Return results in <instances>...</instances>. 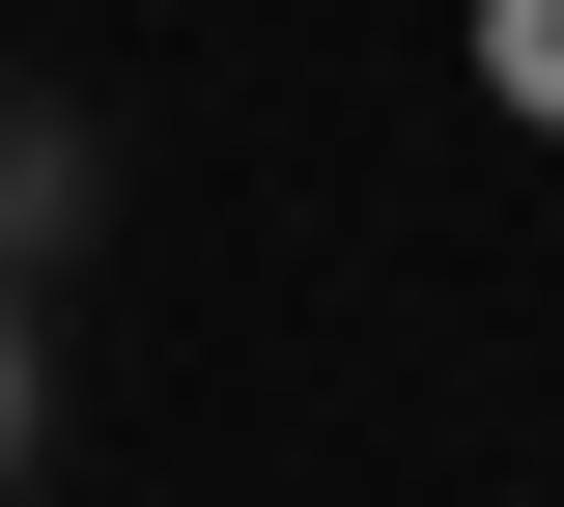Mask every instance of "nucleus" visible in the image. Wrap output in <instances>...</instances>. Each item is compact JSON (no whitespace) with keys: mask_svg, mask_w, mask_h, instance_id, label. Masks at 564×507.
<instances>
[{"mask_svg":"<svg viewBox=\"0 0 564 507\" xmlns=\"http://www.w3.org/2000/svg\"><path fill=\"white\" fill-rule=\"evenodd\" d=\"M480 113H508V142H564V0H480Z\"/></svg>","mask_w":564,"mask_h":507,"instance_id":"1","label":"nucleus"},{"mask_svg":"<svg viewBox=\"0 0 564 507\" xmlns=\"http://www.w3.org/2000/svg\"><path fill=\"white\" fill-rule=\"evenodd\" d=\"M0 225H29V142H0Z\"/></svg>","mask_w":564,"mask_h":507,"instance_id":"3","label":"nucleus"},{"mask_svg":"<svg viewBox=\"0 0 564 507\" xmlns=\"http://www.w3.org/2000/svg\"><path fill=\"white\" fill-rule=\"evenodd\" d=\"M29 423H57V366H29V310H0V480H29Z\"/></svg>","mask_w":564,"mask_h":507,"instance_id":"2","label":"nucleus"}]
</instances>
